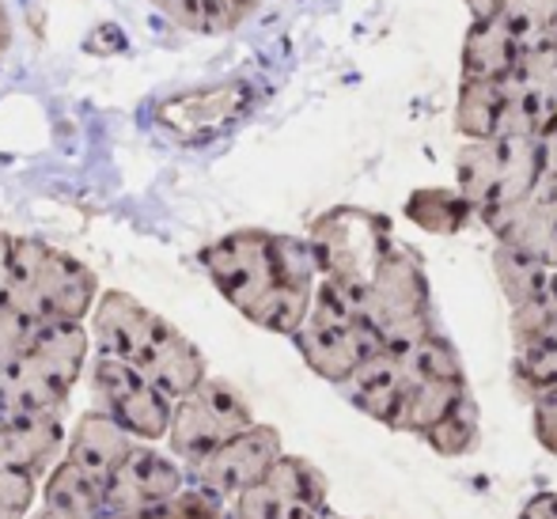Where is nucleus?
<instances>
[{
    "label": "nucleus",
    "instance_id": "obj_1",
    "mask_svg": "<svg viewBox=\"0 0 557 519\" xmlns=\"http://www.w3.org/2000/svg\"><path fill=\"white\" fill-rule=\"evenodd\" d=\"M201 265L232 308L273 334L304 326L323 281L311 239L273 232H232L201 250Z\"/></svg>",
    "mask_w": 557,
    "mask_h": 519
},
{
    "label": "nucleus",
    "instance_id": "obj_2",
    "mask_svg": "<svg viewBox=\"0 0 557 519\" xmlns=\"http://www.w3.org/2000/svg\"><path fill=\"white\" fill-rule=\"evenodd\" d=\"M96 342L103 357H117L156 383L168 398H183L206 380L198 345L168 319L148 311L129 293H107L96 304Z\"/></svg>",
    "mask_w": 557,
    "mask_h": 519
},
{
    "label": "nucleus",
    "instance_id": "obj_3",
    "mask_svg": "<svg viewBox=\"0 0 557 519\" xmlns=\"http://www.w3.org/2000/svg\"><path fill=\"white\" fill-rule=\"evenodd\" d=\"M543 160L546 137H467L455 156L459 190L500 235L523 201L535 194Z\"/></svg>",
    "mask_w": 557,
    "mask_h": 519
},
{
    "label": "nucleus",
    "instance_id": "obj_4",
    "mask_svg": "<svg viewBox=\"0 0 557 519\" xmlns=\"http://www.w3.org/2000/svg\"><path fill=\"white\" fill-rule=\"evenodd\" d=\"M88 357L84 322H42L23 353L0 368L8 413H58Z\"/></svg>",
    "mask_w": 557,
    "mask_h": 519
},
{
    "label": "nucleus",
    "instance_id": "obj_5",
    "mask_svg": "<svg viewBox=\"0 0 557 519\" xmlns=\"http://www.w3.org/2000/svg\"><path fill=\"white\" fill-rule=\"evenodd\" d=\"M99 293L96 273L65 250L38 239H15L4 300L30 322H84Z\"/></svg>",
    "mask_w": 557,
    "mask_h": 519
},
{
    "label": "nucleus",
    "instance_id": "obj_6",
    "mask_svg": "<svg viewBox=\"0 0 557 519\" xmlns=\"http://www.w3.org/2000/svg\"><path fill=\"white\" fill-rule=\"evenodd\" d=\"M311 247H315L323 281L342 288L352 304L364 311V296L380 273L383 258L391 255V224L387 217L368 209H331L326 217L315 220L311 227Z\"/></svg>",
    "mask_w": 557,
    "mask_h": 519
},
{
    "label": "nucleus",
    "instance_id": "obj_7",
    "mask_svg": "<svg viewBox=\"0 0 557 519\" xmlns=\"http://www.w3.org/2000/svg\"><path fill=\"white\" fill-rule=\"evenodd\" d=\"M293 337L304 360L331 383H345L372 353L383 349L380 330L368 322L360 304H352L331 281H319L308 319Z\"/></svg>",
    "mask_w": 557,
    "mask_h": 519
},
{
    "label": "nucleus",
    "instance_id": "obj_8",
    "mask_svg": "<svg viewBox=\"0 0 557 519\" xmlns=\"http://www.w3.org/2000/svg\"><path fill=\"white\" fill-rule=\"evenodd\" d=\"M364 314L383 345H413L433 334V308L421 258L410 247H391L364 296Z\"/></svg>",
    "mask_w": 557,
    "mask_h": 519
},
{
    "label": "nucleus",
    "instance_id": "obj_9",
    "mask_svg": "<svg viewBox=\"0 0 557 519\" xmlns=\"http://www.w3.org/2000/svg\"><path fill=\"white\" fill-rule=\"evenodd\" d=\"M250 410L239 395L221 380H201L190 395H183L171 413V432L168 444L175 452V459L198 467L201 459L224 447L232 436L250 429Z\"/></svg>",
    "mask_w": 557,
    "mask_h": 519
},
{
    "label": "nucleus",
    "instance_id": "obj_10",
    "mask_svg": "<svg viewBox=\"0 0 557 519\" xmlns=\"http://www.w3.org/2000/svg\"><path fill=\"white\" fill-rule=\"evenodd\" d=\"M96 398L99 410L111 413L117 424L133 432L137 440H163L171 432L175 398H168L148 375L129 368L117 357H96Z\"/></svg>",
    "mask_w": 557,
    "mask_h": 519
},
{
    "label": "nucleus",
    "instance_id": "obj_11",
    "mask_svg": "<svg viewBox=\"0 0 557 519\" xmlns=\"http://www.w3.org/2000/svg\"><path fill=\"white\" fill-rule=\"evenodd\" d=\"M326 485L319 470L304 459L281 455L273 470L243 490L227 508V519H323Z\"/></svg>",
    "mask_w": 557,
    "mask_h": 519
},
{
    "label": "nucleus",
    "instance_id": "obj_12",
    "mask_svg": "<svg viewBox=\"0 0 557 519\" xmlns=\"http://www.w3.org/2000/svg\"><path fill=\"white\" fill-rule=\"evenodd\" d=\"M183 490H186V470L178 467V459L156 452V447H148V440H140L125 455V462L117 467L111 485H107V519L156 512V508L171 505Z\"/></svg>",
    "mask_w": 557,
    "mask_h": 519
},
{
    "label": "nucleus",
    "instance_id": "obj_13",
    "mask_svg": "<svg viewBox=\"0 0 557 519\" xmlns=\"http://www.w3.org/2000/svg\"><path fill=\"white\" fill-rule=\"evenodd\" d=\"M277 459H281L277 429L250 424L247 432H239V436H232L224 447H216L209 459H201L198 467H190L194 485H201V490L216 493V497H224V501H235L243 490L262 482Z\"/></svg>",
    "mask_w": 557,
    "mask_h": 519
},
{
    "label": "nucleus",
    "instance_id": "obj_14",
    "mask_svg": "<svg viewBox=\"0 0 557 519\" xmlns=\"http://www.w3.org/2000/svg\"><path fill=\"white\" fill-rule=\"evenodd\" d=\"M410 383H413V372H410L406 353L398 349V345H383L380 353H372V357H368L364 364L349 375V380L337 383V387L349 395L352 406H360L364 413L380 417V421L395 424L398 406H403Z\"/></svg>",
    "mask_w": 557,
    "mask_h": 519
},
{
    "label": "nucleus",
    "instance_id": "obj_15",
    "mask_svg": "<svg viewBox=\"0 0 557 519\" xmlns=\"http://www.w3.org/2000/svg\"><path fill=\"white\" fill-rule=\"evenodd\" d=\"M137 444L140 440L133 436L125 424H117L111 413L91 410L76 421L73 436H69V447H65V459L76 462L91 482H99L107 490L111 478L117 474V467L125 462V455Z\"/></svg>",
    "mask_w": 557,
    "mask_h": 519
},
{
    "label": "nucleus",
    "instance_id": "obj_16",
    "mask_svg": "<svg viewBox=\"0 0 557 519\" xmlns=\"http://www.w3.org/2000/svg\"><path fill=\"white\" fill-rule=\"evenodd\" d=\"M65 444L58 413H8L0 421V470H50L53 452Z\"/></svg>",
    "mask_w": 557,
    "mask_h": 519
},
{
    "label": "nucleus",
    "instance_id": "obj_17",
    "mask_svg": "<svg viewBox=\"0 0 557 519\" xmlns=\"http://www.w3.org/2000/svg\"><path fill=\"white\" fill-rule=\"evenodd\" d=\"M520 42L497 15L470 23L467 42H462V81H505L520 69Z\"/></svg>",
    "mask_w": 557,
    "mask_h": 519
},
{
    "label": "nucleus",
    "instance_id": "obj_18",
    "mask_svg": "<svg viewBox=\"0 0 557 519\" xmlns=\"http://www.w3.org/2000/svg\"><path fill=\"white\" fill-rule=\"evenodd\" d=\"M46 505L58 508V512L73 516V519H107V490L99 482H91L76 462L61 459L50 470L42 490Z\"/></svg>",
    "mask_w": 557,
    "mask_h": 519
},
{
    "label": "nucleus",
    "instance_id": "obj_19",
    "mask_svg": "<svg viewBox=\"0 0 557 519\" xmlns=\"http://www.w3.org/2000/svg\"><path fill=\"white\" fill-rule=\"evenodd\" d=\"M505 81H462L459 118H455L462 137H497L500 110H505Z\"/></svg>",
    "mask_w": 557,
    "mask_h": 519
},
{
    "label": "nucleus",
    "instance_id": "obj_20",
    "mask_svg": "<svg viewBox=\"0 0 557 519\" xmlns=\"http://www.w3.org/2000/svg\"><path fill=\"white\" fill-rule=\"evenodd\" d=\"M410 220H418L421 227L429 232H441V235H451L467 224V217L474 212L470 198L462 190H418L410 198Z\"/></svg>",
    "mask_w": 557,
    "mask_h": 519
},
{
    "label": "nucleus",
    "instance_id": "obj_21",
    "mask_svg": "<svg viewBox=\"0 0 557 519\" xmlns=\"http://www.w3.org/2000/svg\"><path fill=\"white\" fill-rule=\"evenodd\" d=\"M497 20L512 30L520 50H535L546 38V30L557 23V0H500Z\"/></svg>",
    "mask_w": 557,
    "mask_h": 519
},
{
    "label": "nucleus",
    "instance_id": "obj_22",
    "mask_svg": "<svg viewBox=\"0 0 557 519\" xmlns=\"http://www.w3.org/2000/svg\"><path fill=\"white\" fill-rule=\"evenodd\" d=\"M111 519H227V501L201 485H186L171 505L156 508L145 516H111Z\"/></svg>",
    "mask_w": 557,
    "mask_h": 519
},
{
    "label": "nucleus",
    "instance_id": "obj_23",
    "mask_svg": "<svg viewBox=\"0 0 557 519\" xmlns=\"http://www.w3.org/2000/svg\"><path fill=\"white\" fill-rule=\"evenodd\" d=\"M474 436H478V417H474V406H470V398H467V403H462L451 417H444V421L436 424L425 440L436 447V452L459 455V452H470Z\"/></svg>",
    "mask_w": 557,
    "mask_h": 519
},
{
    "label": "nucleus",
    "instance_id": "obj_24",
    "mask_svg": "<svg viewBox=\"0 0 557 519\" xmlns=\"http://www.w3.org/2000/svg\"><path fill=\"white\" fill-rule=\"evenodd\" d=\"M35 330H38V322H30L23 311H15L8 300H0V368L20 357L23 345L35 337Z\"/></svg>",
    "mask_w": 557,
    "mask_h": 519
},
{
    "label": "nucleus",
    "instance_id": "obj_25",
    "mask_svg": "<svg viewBox=\"0 0 557 519\" xmlns=\"http://www.w3.org/2000/svg\"><path fill=\"white\" fill-rule=\"evenodd\" d=\"M35 501V474L0 470V519H23Z\"/></svg>",
    "mask_w": 557,
    "mask_h": 519
},
{
    "label": "nucleus",
    "instance_id": "obj_26",
    "mask_svg": "<svg viewBox=\"0 0 557 519\" xmlns=\"http://www.w3.org/2000/svg\"><path fill=\"white\" fill-rule=\"evenodd\" d=\"M535 429H539V440H543L550 452H557V391L535 398Z\"/></svg>",
    "mask_w": 557,
    "mask_h": 519
},
{
    "label": "nucleus",
    "instance_id": "obj_27",
    "mask_svg": "<svg viewBox=\"0 0 557 519\" xmlns=\"http://www.w3.org/2000/svg\"><path fill=\"white\" fill-rule=\"evenodd\" d=\"M12 255H15V239L0 232V300L8 293V277H12Z\"/></svg>",
    "mask_w": 557,
    "mask_h": 519
},
{
    "label": "nucleus",
    "instance_id": "obj_28",
    "mask_svg": "<svg viewBox=\"0 0 557 519\" xmlns=\"http://www.w3.org/2000/svg\"><path fill=\"white\" fill-rule=\"evenodd\" d=\"M520 519H557V497H535Z\"/></svg>",
    "mask_w": 557,
    "mask_h": 519
},
{
    "label": "nucleus",
    "instance_id": "obj_29",
    "mask_svg": "<svg viewBox=\"0 0 557 519\" xmlns=\"http://www.w3.org/2000/svg\"><path fill=\"white\" fill-rule=\"evenodd\" d=\"M470 8V20H493L500 12V0H462Z\"/></svg>",
    "mask_w": 557,
    "mask_h": 519
},
{
    "label": "nucleus",
    "instance_id": "obj_30",
    "mask_svg": "<svg viewBox=\"0 0 557 519\" xmlns=\"http://www.w3.org/2000/svg\"><path fill=\"white\" fill-rule=\"evenodd\" d=\"M8 35H12V30H8V15H4V8H0V50L8 46Z\"/></svg>",
    "mask_w": 557,
    "mask_h": 519
},
{
    "label": "nucleus",
    "instance_id": "obj_31",
    "mask_svg": "<svg viewBox=\"0 0 557 519\" xmlns=\"http://www.w3.org/2000/svg\"><path fill=\"white\" fill-rule=\"evenodd\" d=\"M35 519H73V516H65V512H58V508H50V505H46L42 512H38Z\"/></svg>",
    "mask_w": 557,
    "mask_h": 519
},
{
    "label": "nucleus",
    "instance_id": "obj_32",
    "mask_svg": "<svg viewBox=\"0 0 557 519\" xmlns=\"http://www.w3.org/2000/svg\"><path fill=\"white\" fill-rule=\"evenodd\" d=\"M8 417V406H4V387H0V421Z\"/></svg>",
    "mask_w": 557,
    "mask_h": 519
}]
</instances>
